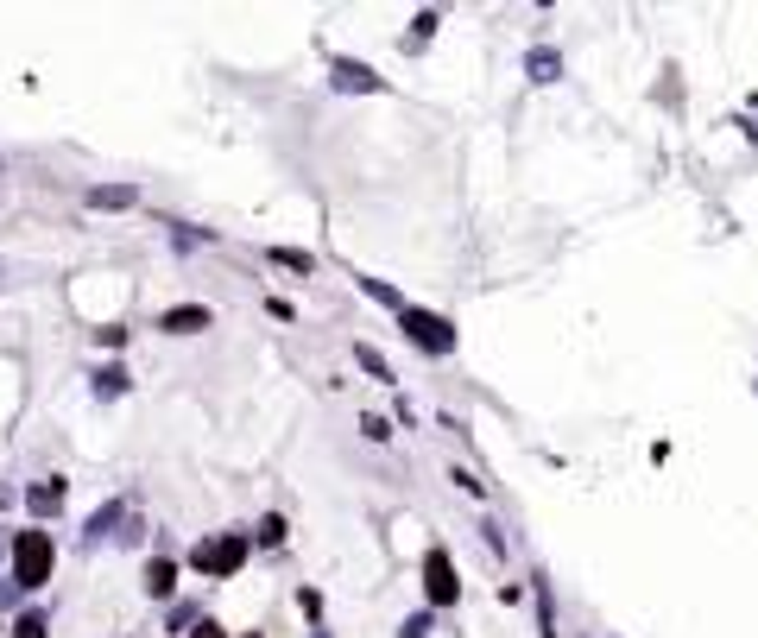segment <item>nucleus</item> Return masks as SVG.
<instances>
[{"label": "nucleus", "instance_id": "8", "mask_svg": "<svg viewBox=\"0 0 758 638\" xmlns=\"http://www.w3.org/2000/svg\"><path fill=\"white\" fill-rule=\"evenodd\" d=\"M354 361H361V367H367V374H374V380H392V367H385V361H379L374 348H354Z\"/></svg>", "mask_w": 758, "mask_h": 638}, {"label": "nucleus", "instance_id": "10", "mask_svg": "<svg viewBox=\"0 0 758 638\" xmlns=\"http://www.w3.org/2000/svg\"><path fill=\"white\" fill-rule=\"evenodd\" d=\"M259 543H284V518H265L259 524Z\"/></svg>", "mask_w": 758, "mask_h": 638}, {"label": "nucleus", "instance_id": "1", "mask_svg": "<svg viewBox=\"0 0 758 638\" xmlns=\"http://www.w3.org/2000/svg\"><path fill=\"white\" fill-rule=\"evenodd\" d=\"M13 563H19V588H45V575H51V537L45 531H25L13 543Z\"/></svg>", "mask_w": 758, "mask_h": 638}, {"label": "nucleus", "instance_id": "3", "mask_svg": "<svg viewBox=\"0 0 758 638\" xmlns=\"http://www.w3.org/2000/svg\"><path fill=\"white\" fill-rule=\"evenodd\" d=\"M424 588H430V601H436V607H449V601L462 594V582H455V569H449V556H443V550H430V556H424Z\"/></svg>", "mask_w": 758, "mask_h": 638}, {"label": "nucleus", "instance_id": "7", "mask_svg": "<svg viewBox=\"0 0 758 638\" xmlns=\"http://www.w3.org/2000/svg\"><path fill=\"white\" fill-rule=\"evenodd\" d=\"M89 203H95V209H126V203H133V190L108 184V190H89Z\"/></svg>", "mask_w": 758, "mask_h": 638}, {"label": "nucleus", "instance_id": "5", "mask_svg": "<svg viewBox=\"0 0 758 638\" xmlns=\"http://www.w3.org/2000/svg\"><path fill=\"white\" fill-rule=\"evenodd\" d=\"M209 323H215V316H209L203 304H184V310H165V329H171V335H196V329H209Z\"/></svg>", "mask_w": 758, "mask_h": 638}, {"label": "nucleus", "instance_id": "11", "mask_svg": "<svg viewBox=\"0 0 758 638\" xmlns=\"http://www.w3.org/2000/svg\"><path fill=\"white\" fill-rule=\"evenodd\" d=\"M196 638H222V626H196Z\"/></svg>", "mask_w": 758, "mask_h": 638}, {"label": "nucleus", "instance_id": "9", "mask_svg": "<svg viewBox=\"0 0 758 638\" xmlns=\"http://www.w3.org/2000/svg\"><path fill=\"white\" fill-rule=\"evenodd\" d=\"M13 638H45V620H38V613H25V620L13 626Z\"/></svg>", "mask_w": 758, "mask_h": 638}, {"label": "nucleus", "instance_id": "6", "mask_svg": "<svg viewBox=\"0 0 758 638\" xmlns=\"http://www.w3.org/2000/svg\"><path fill=\"white\" fill-rule=\"evenodd\" d=\"M145 588H152V594H171V588H177V563H165V556H158V563L145 569Z\"/></svg>", "mask_w": 758, "mask_h": 638}, {"label": "nucleus", "instance_id": "4", "mask_svg": "<svg viewBox=\"0 0 758 638\" xmlns=\"http://www.w3.org/2000/svg\"><path fill=\"white\" fill-rule=\"evenodd\" d=\"M241 556H247V543H241V537H222V543H203V550H196V563H203V569H215V575L241 569Z\"/></svg>", "mask_w": 758, "mask_h": 638}, {"label": "nucleus", "instance_id": "2", "mask_svg": "<svg viewBox=\"0 0 758 638\" xmlns=\"http://www.w3.org/2000/svg\"><path fill=\"white\" fill-rule=\"evenodd\" d=\"M404 335H411L424 354H449V348H455V329H449L443 316H430V310H404Z\"/></svg>", "mask_w": 758, "mask_h": 638}]
</instances>
